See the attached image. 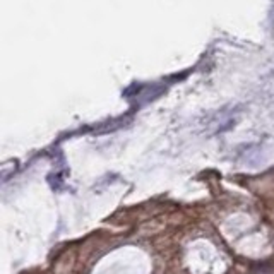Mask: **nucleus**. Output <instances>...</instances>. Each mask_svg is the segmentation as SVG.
I'll list each match as a JSON object with an SVG mask.
<instances>
[]
</instances>
